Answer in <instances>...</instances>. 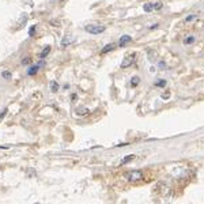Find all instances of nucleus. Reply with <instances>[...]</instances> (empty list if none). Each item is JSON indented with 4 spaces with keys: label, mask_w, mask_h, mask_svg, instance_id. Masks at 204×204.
Returning <instances> with one entry per match:
<instances>
[{
    "label": "nucleus",
    "mask_w": 204,
    "mask_h": 204,
    "mask_svg": "<svg viewBox=\"0 0 204 204\" xmlns=\"http://www.w3.org/2000/svg\"><path fill=\"white\" fill-rule=\"evenodd\" d=\"M84 30L90 33V34H93V35H98V34H101V33H104L106 30V27L104 26V24H86L84 26Z\"/></svg>",
    "instance_id": "f257e3e1"
},
{
    "label": "nucleus",
    "mask_w": 204,
    "mask_h": 204,
    "mask_svg": "<svg viewBox=\"0 0 204 204\" xmlns=\"http://www.w3.org/2000/svg\"><path fill=\"white\" fill-rule=\"evenodd\" d=\"M125 177L131 182H136V181H139V180H142L143 173H142L140 170H133V171H129V173H126Z\"/></svg>",
    "instance_id": "f03ea898"
},
{
    "label": "nucleus",
    "mask_w": 204,
    "mask_h": 204,
    "mask_svg": "<svg viewBox=\"0 0 204 204\" xmlns=\"http://www.w3.org/2000/svg\"><path fill=\"white\" fill-rule=\"evenodd\" d=\"M163 7V3L162 2H157V3H146L144 6H143V10L146 12H151L154 10H161Z\"/></svg>",
    "instance_id": "7ed1b4c3"
},
{
    "label": "nucleus",
    "mask_w": 204,
    "mask_h": 204,
    "mask_svg": "<svg viewBox=\"0 0 204 204\" xmlns=\"http://www.w3.org/2000/svg\"><path fill=\"white\" fill-rule=\"evenodd\" d=\"M135 59H136V53H131V55H126L124 57V60H122V63L120 67L121 68H126V67H129V65H132L135 63Z\"/></svg>",
    "instance_id": "20e7f679"
},
{
    "label": "nucleus",
    "mask_w": 204,
    "mask_h": 204,
    "mask_svg": "<svg viewBox=\"0 0 204 204\" xmlns=\"http://www.w3.org/2000/svg\"><path fill=\"white\" fill-rule=\"evenodd\" d=\"M75 42V37H72V35H65L63 40H61V42H60V45L63 48H65V46H68V45H71V44H73Z\"/></svg>",
    "instance_id": "39448f33"
},
{
    "label": "nucleus",
    "mask_w": 204,
    "mask_h": 204,
    "mask_svg": "<svg viewBox=\"0 0 204 204\" xmlns=\"http://www.w3.org/2000/svg\"><path fill=\"white\" fill-rule=\"evenodd\" d=\"M132 41V38H131V35H121V38H120V41H118V46L120 48H122V46H125L126 44L128 42H131Z\"/></svg>",
    "instance_id": "423d86ee"
},
{
    "label": "nucleus",
    "mask_w": 204,
    "mask_h": 204,
    "mask_svg": "<svg viewBox=\"0 0 204 204\" xmlns=\"http://www.w3.org/2000/svg\"><path fill=\"white\" fill-rule=\"evenodd\" d=\"M116 49V45L114 44H108V45H105L104 48L101 49V55H106V53H109V52H112Z\"/></svg>",
    "instance_id": "0eeeda50"
},
{
    "label": "nucleus",
    "mask_w": 204,
    "mask_h": 204,
    "mask_svg": "<svg viewBox=\"0 0 204 204\" xmlns=\"http://www.w3.org/2000/svg\"><path fill=\"white\" fill-rule=\"evenodd\" d=\"M90 110L87 108H84V106H80V108L75 109V113L78 114V116H84V114H89Z\"/></svg>",
    "instance_id": "6e6552de"
},
{
    "label": "nucleus",
    "mask_w": 204,
    "mask_h": 204,
    "mask_svg": "<svg viewBox=\"0 0 204 204\" xmlns=\"http://www.w3.org/2000/svg\"><path fill=\"white\" fill-rule=\"evenodd\" d=\"M59 83H57L56 80H51L49 82V89H51V91L52 93H56V91H59Z\"/></svg>",
    "instance_id": "1a4fd4ad"
},
{
    "label": "nucleus",
    "mask_w": 204,
    "mask_h": 204,
    "mask_svg": "<svg viewBox=\"0 0 204 204\" xmlns=\"http://www.w3.org/2000/svg\"><path fill=\"white\" fill-rule=\"evenodd\" d=\"M38 69H40V65H31V67H29V69H27V75L29 76L35 75V73L38 72Z\"/></svg>",
    "instance_id": "9d476101"
},
{
    "label": "nucleus",
    "mask_w": 204,
    "mask_h": 204,
    "mask_svg": "<svg viewBox=\"0 0 204 204\" xmlns=\"http://www.w3.org/2000/svg\"><path fill=\"white\" fill-rule=\"evenodd\" d=\"M49 53H51V46H45V49L41 52V55H40V59H45Z\"/></svg>",
    "instance_id": "9b49d317"
},
{
    "label": "nucleus",
    "mask_w": 204,
    "mask_h": 204,
    "mask_svg": "<svg viewBox=\"0 0 204 204\" xmlns=\"http://www.w3.org/2000/svg\"><path fill=\"white\" fill-rule=\"evenodd\" d=\"M133 159H135V155L131 154V155H128V157H125L124 159H122V161L120 162V165H125V163H128V162H131V161H133Z\"/></svg>",
    "instance_id": "f8f14e48"
},
{
    "label": "nucleus",
    "mask_w": 204,
    "mask_h": 204,
    "mask_svg": "<svg viewBox=\"0 0 204 204\" xmlns=\"http://www.w3.org/2000/svg\"><path fill=\"white\" fill-rule=\"evenodd\" d=\"M139 82H140V79H139V76H133L132 80H131V87H136V86L139 84Z\"/></svg>",
    "instance_id": "ddd939ff"
},
{
    "label": "nucleus",
    "mask_w": 204,
    "mask_h": 204,
    "mask_svg": "<svg viewBox=\"0 0 204 204\" xmlns=\"http://www.w3.org/2000/svg\"><path fill=\"white\" fill-rule=\"evenodd\" d=\"M26 175H27V177H30V178H33V177H35V175H37V171H35L34 169H31V167H30V169H27Z\"/></svg>",
    "instance_id": "4468645a"
},
{
    "label": "nucleus",
    "mask_w": 204,
    "mask_h": 204,
    "mask_svg": "<svg viewBox=\"0 0 204 204\" xmlns=\"http://www.w3.org/2000/svg\"><path fill=\"white\" fill-rule=\"evenodd\" d=\"M154 86H157V87H165V86H166V80H163V79H161V80H157V82H155V83H154Z\"/></svg>",
    "instance_id": "2eb2a0df"
},
{
    "label": "nucleus",
    "mask_w": 204,
    "mask_h": 204,
    "mask_svg": "<svg viewBox=\"0 0 204 204\" xmlns=\"http://www.w3.org/2000/svg\"><path fill=\"white\" fill-rule=\"evenodd\" d=\"M35 30H37V26H35V24H33V26L30 27V30H29V35L34 37L35 35Z\"/></svg>",
    "instance_id": "dca6fc26"
},
{
    "label": "nucleus",
    "mask_w": 204,
    "mask_h": 204,
    "mask_svg": "<svg viewBox=\"0 0 204 204\" xmlns=\"http://www.w3.org/2000/svg\"><path fill=\"white\" fill-rule=\"evenodd\" d=\"M184 42H185L186 45H189V44H192V42H195V37H193V35H189L185 41H184Z\"/></svg>",
    "instance_id": "f3484780"
},
{
    "label": "nucleus",
    "mask_w": 204,
    "mask_h": 204,
    "mask_svg": "<svg viewBox=\"0 0 204 204\" xmlns=\"http://www.w3.org/2000/svg\"><path fill=\"white\" fill-rule=\"evenodd\" d=\"M2 76L4 78V79H10V78H11V72H8V71H3V72H2Z\"/></svg>",
    "instance_id": "a211bd4d"
},
{
    "label": "nucleus",
    "mask_w": 204,
    "mask_h": 204,
    "mask_svg": "<svg viewBox=\"0 0 204 204\" xmlns=\"http://www.w3.org/2000/svg\"><path fill=\"white\" fill-rule=\"evenodd\" d=\"M30 63H31V57H26V59L22 60V65H27V64H30Z\"/></svg>",
    "instance_id": "6ab92c4d"
},
{
    "label": "nucleus",
    "mask_w": 204,
    "mask_h": 204,
    "mask_svg": "<svg viewBox=\"0 0 204 204\" xmlns=\"http://www.w3.org/2000/svg\"><path fill=\"white\" fill-rule=\"evenodd\" d=\"M51 24H52V26H57V27H59V26H60V20L52 19V20H51Z\"/></svg>",
    "instance_id": "aec40b11"
},
{
    "label": "nucleus",
    "mask_w": 204,
    "mask_h": 204,
    "mask_svg": "<svg viewBox=\"0 0 204 204\" xmlns=\"http://www.w3.org/2000/svg\"><path fill=\"white\" fill-rule=\"evenodd\" d=\"M7 113H8V109H4V110H3V112H2V113H0V121H2V120H3V118H4V117H6V116H7Z\"/></svg>",
    "instance_id": "412c9836"
},
{
    "label": "nucleus",
    "mask_w": 204,
    "mask_h": 204,
    "mask_svg": "<svg viewBox=\"0 0 204 204\" xmlns=\"http://www.w3.org/2000/svg\"><path fill=\"white\" fill-rule=\"evenodd\" d=\"M161 97H162V99H167V98H169V97H170V93H169V91H167V93H165V94H162V95H161Z\"/></svg>",
    "instance_id": "4be33fe9"
},
{
    "label": "nucleus",
    "mask_w": 204,
    "mask_h": 204,
    "mask_svg": "<svg viewBox=\"0 0 204 204\" xmlns=\"http://www.w3.org/2000/svg\"><path fill=\"white\" fill-rule=\"evenodd\" d=\"M196 18V15H189V16H188V18L185 19L186 20V22H189V20H192V19H195Z\"/></svg>",
    "instance_id": "5701e85b"
},
{
    "label": "nucleus",
    "mask_w": 204,
    "mask_h": 204,
    "mask_svg": "<svg viewBox=\"0 0 204 204\" xmlns=\"http://www.w3.org/2000/svg\"><path fill=\"white\" fill-rule=\"evenodd\" d=\"M75 99H78V95H76V94H71V101L73 102Z\"/></svg>",
    "instance_id": "b1692460"
},
{
    "label": "nucleus",
    "mask_w": 204,
    "mask_h": 204,
    "mask_svg": "<svg viewBox=\"0 0 204 204\" xmlns=\"http://www.w3.org/2000/svg\"><path fill=\"white\" fill-rule=\"evenodd\" d=\"M60 2H64V0H60Z\"/></svg>",
    "instance_id": "393cba45"
}]
</instances>
